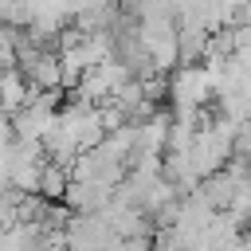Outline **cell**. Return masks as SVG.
I'll return each mask as SVG.
<instances>
[{"label":"cell","mask_w":251,"mask_h":251,"mask_svg":"<svg viewBox=\"0 0 251 251\" xmlns=\"http://www.w3.org/2000/svg\"><path fill=\"white\" fill-rule=\"evenodd\" d=\"M169 94H173V102H176V114H196V106L208 102V98L216 94V90H212V75H208V67L188 63V67L173 71Z\"/></svg>","instance_id":"6da1fadb"},{"label":"cell","mask_w":251,"mask_h":251,"mask_svg":"<svg viewBox=\"0 0 251 251\" xmlns=\"http://www.w3.org/2000/svg\"><path fill=\"white\" fill-rule=\"evenodd\" d=\"M235 153H239V157H251V122L239 126V133H235Z\"/></svg>","instance_id":"7a4b0ae2"}]
</instances>
